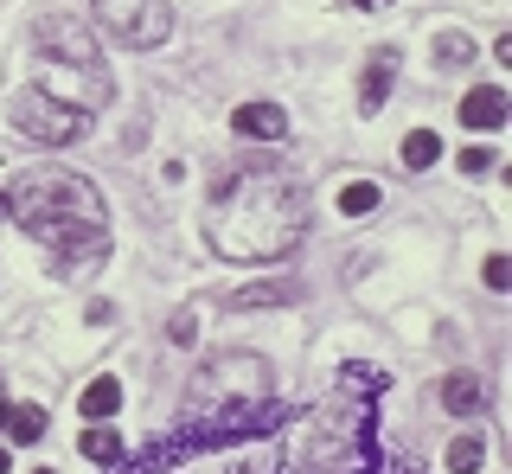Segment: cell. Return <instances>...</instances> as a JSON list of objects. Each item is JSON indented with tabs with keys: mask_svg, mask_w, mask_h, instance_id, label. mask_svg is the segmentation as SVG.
Listing matches in <instances>:
<instances>
[{
	"mask_svg": "<svg viewBox=\"0 0 512 474\" xmlns=\"http://www.w3.org/2000/svg\"><path fill=\"white\" fill-rule=\"evenodd\" d=\"M308 237V193L282 167H231L212 186L205 244L224 263H276Z\"/></svg>",
	"mask_w": 512,
	"mask_h": 474,
	"instance_id": "cell-1",
	"label": "cell"
},
{
	"mask_svg": "<svg viewBox=\"0 0 512 474\" xmlns=\"http://www.w3.org/2000/svg\"><path fill=\"white\" fill-rule=\"evenodd\" d=\"M7 212L20 218L32 237L52 244V270L58 276L109 257V212H103V199H96V186L84 173H64V167L20 173V186L7 193Z\"/></svg>",
	"mask_w": 512,
	"mask_h": 474,
	"instance_id": "cell-2",
	"label": "cell"
},
{
	"mask_svg": "<svg viewBox=\"0 0 512 474\" xmlns=\"http://www.w3.org/2000/svg\"><path fill=\"white\" fill-rule=\"evenodd\" d=\"M269 398V366L256 353H218L205 359L199 385L186 391V410L180 423H199V417H218V410H237V404H263Z\"/></svg>",
	"mask_w": 512,
	"mask_h": 474,
	"instance_id": "cell-3",
	"label": "cell"
},
{
	"mask_svg": "<svg viewBox=\"0 0 512 474\" xmlns=\"http://www.w3.org/2000/svg\"><path fill=\"white\" fill-rule=\"evenodd\" d=\"M7 116H13V129L26 141H45V148H71V141H84V129H90V109L64 103L52 90H20Z\"/></svg>",
	"mask_w": 512,
	"mask_h": 474,
	"instance_id": "cell-4",
	"label": "cell"
},
{
	"mask_svg": "<svg viewBox=\"0 0 512 474\" xmlns=\"http://www.w3.org/2000/svg\"><path fill=\"white\" fill-rule=\"evenodd\" d=\"M96 20H103V33L116 45H128V52H154V45H167V33H173L167 0H96Z\"/></svg>",
	"mask_w": 512,
	"mask_h": 474,
	"instance_id": "cell-5",
	"label": "cell"
},
{
	"mask_svg": "<svg viewBox=\"0 0 512 474\" xmlns=\"http://www.w3.org/2000/svg\"><path fill=\"white\" fill-rule=\"evenodd\" d=\"M39 45H45V52H58L71 71H96V65H103L90 20H77V13H45V20H39Z\"/></svg>",
	"mask_w": 512,
	"mask_h": 474,
	"instance_id": "cell-6",
	"label": "cell"
},
{
	"mask_svg": "<svg viewBox=\"0 0 512 474\" xmlns=\"http://www.w3.org/2000/svg\"><path fill=\"white\" fill-rule=\"evenodd\" d=\"M506 116H512V103H506L500 84H474L468 97H461V129L493 135V129H506Z\"/></svg>",
	"mask_w": 512,
	"mask_h": 474,
	"instance_id": "cell-7",
	"label": "cell"
},
{
	"mask_svg": "<svg viewBox=\"0 0 512 474\" xmlns=\"http://www.w3.org/2000/svg\"><path fill=\"white\" fill-rule=\"evenodd\" d=\"M231 129L244 141H282L288 135V109L282 103H237L231 109Z\"/></svg>",
	"mask_w": 512,
	"mask_h": 474,
	"instance_id": "cell-8",
	"label": "cell"
},
{
	"mask_svg": "<svg viewBox=\"0 0 512 474\" xmlns=\"http://www.w3.org/2000/svg\"><path fill=\"white\" fill-rule=\"evenodd\" d=\"M391 84H397V52H378L359 77V116H378L384 97H391Z\"/></svg>",
	"mask_w": 512,
	"mask_h": 474,
	"instance_id": "cell-9",
	"label": "cell"
},
{
	"mask_svg": "<svg viewBox=\"0 0 512 474\" xmlns=\"http://www.w3.org/2000/svg\"><path fill=\"white\" fill-rule=\"evenodd\" d=\"M77 410H84L90 423H109V417L122 410V385H116V378H90L84 398H77Z\"/></svg>",
	"mask_w": 512,
	"mask_h": 474,
	"instance_id": "cell-10",
	"label": "cell"
},
{
	"mask_svg": "<svg viewBox=\"0 0 512 474\" xmlns=\"http://www.w3.org/2000/svg\"><path fill=\"white\" fill-rule=\"evenodd\" d=\"M295 282H244V289H231V308H282L295 302Z\"/></svg>",
	"mask_w": 512,
	"mask_h": 474,
	"instance_id": "cell-11",
	"label": "cell"
},
{
	"mask_svg": "<svg viewBox=\"0 0 512 474\" xmlns=\"http://www.w3.org/2000/svg\"><path fill=\"white\" fill-rule=\"evenodd\" d=\"M442 404L455 410V417H461V410H480V404H487V385H480L474 372H455V378L442 385Z\"/></svg>",
	"mask_w": 512,
	"mask_h": 474,
	"instance_id": "cell-12",
	"label": "cell"
},
{
	"mask_svg": "<svg viewBox=\"0 0 512 474\" xmlns=\"http://www.w3.org/2000/svg\"><path fill=\"white\" fill-rule=\"evenodd\" d=\"M0 430H7L13 442H39V436H45V410H39V404H7Z\"/></svg>",
	"mask_w": 512,
	"mask_h": 474,
	"instance_id": "cell-13",
	"label": "cell"
},
{
	"mask_svg": "<svg viewBox=\"0 0 512 474\" xmlns=\"http://www.w3.org/2000/svg\"><path fill=\"white\" fill-rule=\"evenodd\" d=\"M480 462H487V442H480V436H455V442H448V474H480Z\"/></svg>",
	"mask_w": 512,
	"mask_h": 474,
	"instance_id": "cell-14",
	"label": "cell"
},
{
	"mask_svg": "<svg viewBox=\"0 0 512 474\" xmlns=\"http://www.w3.org/2000/svg\"><path fill=\"white\" fill-rule=\"evenodd\" d=\"M436 65H442V71H468V65H474V39H468V33H442V39H436Z\"/></svg>",
	"mask_w": 512,
	"mask_h": 474,
	"instance_id": "cell-15",
	"label": "cell"
},
{
	"mask_svg": "<svg viewBox=\"0 0 512 474\" xmlns=\"http://www.w3.org/2000/svg\"><path fill=\"white\" fill-rule=\"evenodd\" d=\"M436 154H442V141H436V129H410L404 135V167H436Z\"/></svg>",
	"mask_w": 512,
	"mask_h": 474,
	"instance_id": "cell-16",
	"label": "cell"
},
{
	"mask_svg": "<svg viewBox=\"0 0 512 474\" xmlns=\"http://www.w3.org/2000/svg\"><path fill=\"white\" fill-rule=\"evenodd\" d=\"M84 455H90V462H122V436L116 430H84Z\"/></svg>",
	"mask_w": 512,
	"mask_h": 474,
	"instance_id": "cell-17",
	"label": "cell"
},
{
	"mask_svg": "<svg viewBox=\"0 0 512 474\" xmlns=\"http://www.w3.org/2000/svg\"><path fill=\"white\" fill-rule=\"evenodd\" d=\"M372 205H378V186H372V180H352L346 193H340V212H346V218H365Z\"/></svg>",
	"mask_w": 512,
	"mask_h": 474,
	"instance_id": "cell-18",
	"label": "cell"
},
{
	"mask_svg": "<svg viewBox=\"0 0 512 474\" xmlns=\"http://www.w3.org/2000/svg\"><path fill=\"white\" fill-rule=\"evenodd\" d=\"M167 334H173V346H192V340H199V308H180Z\"/></svg>",
	"mask_w": 512,
	"mask_h": 474,
	"instance_id": "cell-19",
	"label": "cell"
},
{
	"mask_svg": "<svg viewBox=\"0 0 512 474\" xmlns=\"http://www.w3.org/2000/svg\"><path fill=\"white\" fill-rule=\"evenodd\" d=\"M480 276H487V289H493V295H506V289H512V263H506V257H487V270H480Z\"/></svg>",
	"mask_w": 512,
	"mask_h": 474,
	"instance_id": "cell-20",
	"label": "cell"
},
{
	"mask_svg": "<svg viewBox=\"0 0 512 474\" xmlns=\"http://www.w3.org/2000/svg\"><path fill=\"white\" fill-rule=\"evenodd\" d=\"M493 167V148H468L461 154V173H487Z\"/></svg>",
	"mask_w": 512,
	"mask_h": 474,
	"instance_id": "cell-21",
	"label": "cell"
},
{
	"mask_svg": "<svg viewBox=\"0 0 512 474\" xmlns=\"http://www.w3.org/2000/svg\"><path fill=\"white\" fill-rule=\"evenodd\" d=\"M359 13H384V7H397V0H352Z\"/></svg>",
	"mask_w": 512,
	"mask_h": 474,
	"instance_id": "cell-22",
	"label": "cell"
},
{
	"mask_svg": "<svg viewBox=\"0 0 512 474\" xmlns=\"http://www.w3.org/2000/svg\"><path fill=\"white\" fill-rule=\"evenodd\" d=\"M0 474H13V455H7V442H0Z\"/></svg>",
	"mask_w": 512,
	"mask_h": 474,
	"instance_id": "cell-23",
	"label": "cell"
},
{
	"mask_svg": "<svg viewBox=\"0 0 512 474\" xmlns=\"http://www.w3.org/2000/svg\"><path fill=\"white\" fill-rule=\"evenodd\" d=\"M0 218H7V193H0Z\"/></svg>",
	"mask_w": 512,
	"mask_h": 474,
	"instance_id": "cell-24",
	"label": "cell"
},
{
	"mask_svg": "<svg viewBox=\"0 0 512 474\" xmlns=\"http://www.w3.org/2000/svg\"><path fill=\"white\" fill-rule=\"evenodd\" d=\"M0 417H7V398H0Z\"/></svg>",
	"mask_w": 512,
	"mask_h": 474,
	"instance_id": "cell-25",
	"label": "cell"
},
{
	"mask_svg": "<svg viewBox=\"0 0 512 474\" xmlns=\"http://www.w3.org/2000/svg\"><path fill=\"white\" fill-rule=\"evenodd\" d=\"M39 474H52V468H39Z\"/></svg>",
	"mask_w": 512,
	"mask_h": 474,
	"instance_id": "cell-26",
	"label": "cell"
}]
</instances>
